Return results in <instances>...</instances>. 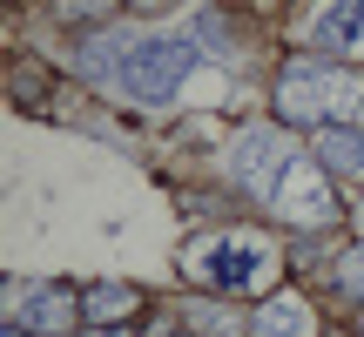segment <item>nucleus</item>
I'll use <instances>...</instances> for the list:
<instances>
[{
  "instance_id": "3",
  "label": "nucleus",
  "mask_w": 364,
  "mask_h": 337,
  "mask_svg": "<svg viewBox=\"0 0 364 337\" xmlns=\"http://www.w3.org/2000/svg\"><path fill=\"white\" fill-rule=\"evenodd\" d=\"M230 176L243 182L250 196H277L284 189V176H290V135L284 129H243L236 135V149H230Z\"/></svg>"
},
{
  "instance_id": "1",
  "label": "nucleus",
  "mask_w": 364,
  "mask_h": 337,
  "mask_svg": "<svg viewBox=\"0 0 364 337\" xmlns=\"http://www.w3.org/2000/svg\"><path fill=\"white\" fill-rule=\"evenodd\" d=\"M81 68L102 81H122L135 102H169L182 75L196 68V48L176 34H142V27H108L102 41L81 48Z\"/></svg>"
},
{
  "instance_id": "4",
  "label": "nucleus",
  "mask_w": 364,
  "mask_h": 337,
  "mask_svg": "<svg viewBox=\"0 0 364 337\" xmlns=\"http://www.w3.org/2000/svg\"><path fill=\"white\" fill-rule=\"evenodd\" d=\"M331 88H338V68L297 54V61L284 68V81H277V108H284L290 122H324L331 115Z\"/></svg>"
},
{
  "instance_id": "7",
  "label": "nucleus",
  "mask_w": 364,
  "mask_h": 337,
  "mask_svg": "<svg viewBox=\"0 0 364 337\" xmlns=\"http://www.w3.org/2000/svg\"><path fill=\"white\" fill-rule=\"evenodd\" d=\"M75 317H81V297H75L68 284H41V290H27V331L61 337Z\"/></svg>"
},
{
  "instance_id": "9",
  "label": "nucleus",
  "mask_w": 364,
  "mask_h": 337,
  "mask_svg": "<svg viewBox=\"0 0 364 337\" xmlns=\"http://www.w3.org/2000/svg\"><path fill=\"white\" fill-rule=\"evenodd\" d=\"M358 27H364V7H358V0H351V7H317L311 14V41H317V48H351Z\"/></svg>"
},
{
  "instance_id": "6",
  "label": "nucleus",
  "mask_w": 364,
  "mask_h": 337,
  "mask_svg": "<svg viewBox=\"0 0 364 337\" xmlns=\"http://www.w3.org/2000/svg\"><path fill=\"white\" fill-rule=\"evenodd\" d=\"M317 317L304 297H290V290H277V297L257 304V317H250V337H311Z\"/></svg>"
},
{
  "instance_id": "14",
  "label": "nucleus",
  "mask_w": 364,
  "mask_h": 337,
  "mask_svg": "<svg viewBox=\"0 0 364 337\" xmlns=\"http://www.w3.org/2000/svg\"><path fill=\"white\" fill-rule=\"evenodd\" d=\"M102 337H122V331H102Z\"/></svg>"
},
{
  "instance_id": "13",
  "label": "nucleus",
  "mask_w": 364,
  "mask_h": 337,
  "mask_svg": "<svg viewBox=\"0 0 364 337\" xmlns=\"http://www.w3.org/2000/svg\"><path fill=\"white\" fill-rule=\"evenodd\" d=\"M7 337H27V324H7Z\"/></svg>"
},
{
  "instance_id": "8",
  "label": "nucleus",
  "mask_w": 364,
  "mask_h": 337,
  "mask_svg": "<svg viewBox=\"0 0 364 337\" xmlns=\"http://www.w3.org/2000/svg\"><path fill=\"white\" fill-rule=\"evenodd\" d=\"M317 156H324L331 168H344V176H364V129L324 122V129H317Z\"/></svg>"
},
{
  "instance_id": "12",
  "label": "nucleus",
  "mask_w": 364,
  "mask_h": 337,
  "mask_svg": "<svg viewBox=\"0 0 364 337\" xmlns=\"http://www.w3.org/2000/svg\"><path fill=\"white\" fill-rule=\"evenodd\" d=\"M338 284L351 290V297H364V257H344V270H338Z\"/></svg>"
},
{
  "instance_id": "11",
  "label": "nucleus",
  "mask_w": 364,
  "mask_h": 337,
  "mask_svg": "<svg viewBox=\"0 0 364 337\" xmlns=\"http://www.w3.org/2000/svg\"><path fill=\"white\" fill-rule=\"evenodd\" d=\"M189 317H196V324H203V331H216V337H236V317L223 311V304H196Z\"/></svg>"
},
{
  "instance_id": "2",
  "label": "nucleus",
  "mask_w": 364,
  "mask_h": 337,
  "mask_svg": "<svg viewBox=\"0 0 364 337\" xmlns=\"http://www.w3.org/2000/svg\"><path fill=\"white\" fill-rule=\"evenodd\" d=\"M182 263H189V277H203L209 290H257L263 270H270V250H263V236L230 230V236H203Z\"/></svg>"
},
{
  "instance_id": "10",
  "label": "nucleus",
  "mask_w": 364,
  "mask_h": 337,
  "mask_svg": "<svg viewBox=\"0 0 364 337\" xmlns=\"http://www.w3.org/2000/svg\"><path fill=\"white\" fill-rule=\"evenodd\" d=\"M129 311H135V290L129 284H95L88 297H81V317H95V324H122Z\"/></svg>"
},
{
  "instance_id": "5",
  "label": "nucleus",
  "mask_w": 364,
  "mask_h": 337,
  "mask_svg": "<svg viewBox=\"0 0 364 337\" xmlns=\"http://www.w3.org/2000/svg\"><path fill=\"white\" fill-rule=\"evenodd\" d=\"M270 203H277V216L304 223V230H317V223H331V216H338V196H331V176H324L317 162H290L284 189H277Z\"/></svg>"
}]
</instances>
